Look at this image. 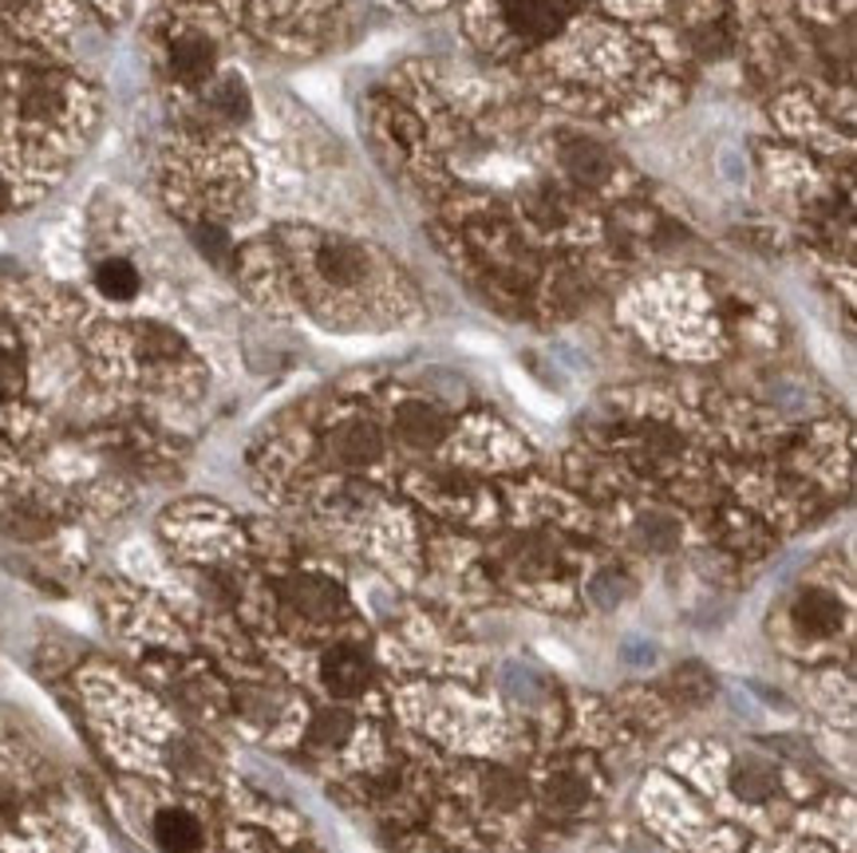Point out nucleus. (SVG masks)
I'll use <instances>...</instances> for the list:
<instances>
[{
  "instance_id": "nucleus-1",
  "label": "nucleus",
  "mask_w": 857,
  "mask_h": 853,
  "mask_svg": "<svg viewBox=\"0 0 857 853\" xmlns=\"http://www.w3.org/2000/svg\"><path fill=\"white\" fill-rule=\"evenodd\" d=\"M585 0H494V29L514 48H545L581 17Z\"/></svg>"
},
{
  "instance_id": "nucleus-2",
  "label": "nucleus",
  "mask_w": 857,
  "mask_h": 853,
  "mask_svg": "<svg viewBox=\"0 0 857 853\" xmlns=\"http://www.w3.org/2000/svg\"><path fill=\"white\" fill-rule=\"evenodd\" d=\"M281 593H285V604L296 612V617H304V621H313V624H332L348 612L344 589L324 573H293Z\"/></svg>"
},
{
  "instance_id": "nucleus-3",
  "label": "nucleus",
  "mask_w": 857,
  "mask_h": 853,
  "mask_svg": "<svg viewBox=\"0 0 857 853\" xmlns=\"http://www.w3.org/2000/svg\"><path fill=\"white\" fill-rule=\"evenodd\" d=\"M557 162L581 186H608L617 178V158L608 155L597 139L577 135V130H562L557 135Z\"/></svg>"
},
{
  "instance_id": "nucleus-4",
  "label": "nucleus",
  "mask_w": 857,
  "mask_h": 853,
  "mask_svg": "<svg viewBox=\"0 0 857 853\" xmlns=\"http://www.w3.org/2000/svg\"><path fill=\"white\" fill-rule=\"evenodd\" d=\"M391 431L407 451H431L451 435V419L442 408H435L431 399H404L396 408V419H391Z\"/></svg>"
},
{
  "instance_id": "nucleus-5",
  "label": "nucleus",
  "mask_w": 857,
  "mask_h": 853,
  "mask_svg": "<svg viewBox=\"0 0 857 853\" xmlns=\"http://www.w3.org/2000/svg\"><path fill=\"white\" fill-rule=\"evenodd\" d=\"M328 455L344 471H364V466L384 459V435H379V426L372 419H344V423L332 426Z\"/></svg>"
},
{
  "instance_id": "nucleus-6",
  "label": "nucleus",
  "mask_w": 857,
  "mask_h": 853,
  "mask_svg": "<svg viewBox=\"0 0 857 853\" xmlns=\"http://www.w3.org/2000/svg\"><path fill=\"white\" fill-rule=\"evenodd\" d=\"M321 684L332 699H359L372 687V660L352 644H336L321 656Z\"/></svg>"
},
{
  "instance_id": "nucleus-7",
  "label": "nucleus",
  "mask_w": 857,
  "mask_h": 853,
  "mask_svg": "<svg viewBox=\"0 0 857 853\" xmlns=\"http://www.w3.org/2000/svg\"><path fill=\"white\" fill-rule=\"evenodd\" d=\"M589 798H593L589 779H585L581 770H573V767L553 770L550 779H545V787H542L545 810H550V814H557V818H577L581 810L589 807Z\"/></svg>"
},
{
  "instance_id": "nucleus-8",
  "label": "nucleus",
  "mask_w": 857,
  "mask_h": 853,
  "mask_svg": "<svg viewBox=\"0 0 857 853\" xmlns=\"http://www.w3.org/2000/svg\"><path fill=\"white\" fill-rule=\"evenodd\" d=\"M794 624L802 632H811V636H829L842 624V601L826 589H806L794 601Z\"/></svg>"
},
{
  "instance_id": "nucleus-9",
  "label": "nucleus",
  "mask_w": 857,
  "mask_h": 853,
  "mask_svg": "<svg viewBox=\"0 0 857 853\" xmlns=\"http://www.w3.org/2000/svg\"><path fill=\"white\" fill-rule=\"evenodd\" d=\"M155 842L163 853H202V825L186 810H163L155 818Z\"/></svg>"
},
{
  "instance_id": "nucleus-10",
  "label": "nucleus",
  "mask_w": 857,
  "mask_h": 853,
  "mask_svg": "<svg viewBox=\"0 0 857 853\" xmlns=\"http://www.w3.org/2000/svg\"><path fill=\"white\" fill-rule=\"evenodd\" d=\"M170 67H175L178 80L186 84H198L213 72V44L198 32H186L170 44Z\"/></svg>"
},
{
  "instance_id": "nucleus-11",
  "label": "nucleus",
  "mask_w": 857,
  "mask_h": 853,
  "mask_svg": "<svg viewBox=\"0 0 857 853\" xmlns=\"http://www.w3.org/2000/svg\"><path fill=\"white\" fill-rule=\"evenodd\" d=\"M316 270H321V277L332 281V285H356V281L364 277V270H368V261H364V253H359L356 245L328 242V245H321V253H316Z\"/></svg>"
},
{
  "instance_id": "nucleus-12",
  "label": "nucleus",
  "mask_w": 857,
  "mask_h": 853,
  "mask_svg": "<svg viewBox=\"0 0 857 853\" xmlns=\"http://www.w3.org/2000/svg\"><path fill=\"white\" fill-rule=\"evenodd\" d=\"M95 285H100L103 297H111V301H130V297L138 293V270L130 265V261L111 257V261H103L100 270H95Z\"/></svg>"
},
{
  "instance_id": "nucleus-13",
  "label": "nucleus",
  "mask_w": 857,
  "mask_h": 853,
  "mask_svg": "<svg viewBox=\"0 0 857 853\" xmlns=\"http://www.w3.org/2000/svg\"><path fill=\"white\" fill-rule=\"evenodd\" d=\"M482 794H487L490 807L510 810V807H518V802L525 798V782H522V775H518V770L490 767L487 775H482Z\"/></svg>"
},
{
  "instance_id": "nucleus-14",
  "label": "nucleus",
  "mask_w": 857,
  "mask_h": 853,
  "mask_svg": "<svg viewBox=\"0 0 857 853\" xmlns=\"http://www.w3.org/2000/svg\"><path fill=\"white\" fill-rule=\"evenodd\" d=\"M668 687H672L683 704L700 707V704H708L711 692H715V680L708 676V668H703V664H696V660H691V664H680V668L672 672Z\"/></svg>"
},
{
  "instance_id": "nucleus-15",
  "label": "nucleus",
  "mask_w": 857,
  "mask_h": 853,
  "mask_svg": "<svg viewBox=\"0 0 857 853\" xmlns=\"http://www.w3.org/2000/svg\"><path fill=\"white\" fill-rule=\"evenodd\" d=\"M731 787H735L739 798H746V802H763V798L774 794V775L771 767H763L759 759H743L735 767V775H731Z\"/></svg>"
},
{
  "instance_id": "nucleus-16",
  "label": "nucleus",
  "mask_w": 857,
  "mask_h": 853,
  "mask_svg": "<svg viewBox=\"0 0 857 853\" xmlns=\"http://www.w3.org/2000/svg\"><path fill=\"white\" fill-rule=\"evenodd\" d=\"M64 107V92L52 84V80H32L20 95V112L24 119H52L55 112Z\"/></svg>"
},
{
  "instance_id": "nucleus-17",
  "label": "nucleus",
  "mask_w": 857,
  "mask_h": 853,
  "mask_svg": "<svg viewBox=\"0 0 857 853\" xmlns=\"http://www.w3.org/2000/svg\"><path fill=\"white\" fill-rule=\"evenodd\" d=\"M636 541L648 549V554H663L680 541V526H676L668 514H648V518L636 522Z\"/></svg>"
},
{
  "instance_id": "nucleus-18",
  "label": "nucleus",
  "mask_w": 857,
  "mask_h": 853,
  "mask_svg": "<svg viewBox=\"0 0 857 853\" xmlns=\"http://www.w3.org/2000/svg\"><path fill=\"white\" fill-rule=\"evenodd\" d=\"M348 731H352V715L344 712V707H324V712L313 719V727H309V739H313L316 747H341V743L348 739Z\"/></svg>"
},
{
  "instance_id": "nucleus-19",
  "label": "nucleus",
  "mask_w": 857,
  "mask_h": 853,
  "mask_svg": "<svg viewBox=\"0 0 857 853\" xmlns=\"http://www.w3.org/2000/svg\"><path fill=\"white\" fill-rule=\"evenodd\" d=\"M210 103L226 115V119H233V123L249 119V92L241 80H221V84L210 92Z\"/></svg>"
},
{
  "instance_id": "nucleus-20",
  "label": "nucleus",
  "mask_w": 857,
  "mask_h": 853,
  "mask_svg": "<svg viewBox=\"0 0 857 853\" xmlns=\"http://www.w3.org/2000/svg\"><path fill=\"white\" fill-rule=\"evenodd\" d=\"M628 593H633V581H628L625 573H613V569L600 573L597 581L589 585V597L600 604V609H613V604H620Z\"/></svg>"
},
{
  "instance_id": "nucleus-21",
  "label": "nucleus",
  "mask_w": 857,
  "mask_h": 853,
  "mask_svg": "<svg viewBox=\"0 0 857 853\" xmlns=\"http://www.w3.org/2000/svg\"><path fill=\"white\" fill-rule=\"evenodd\" d=\"M170 767L182 770V775H210V755L198 747V743H175L170 747Z\"/></svg>"
},
{
  "instance_id": "nucleus-22",
  "label": "nucleus",
  "mask_w": 857,
  "mask_h": 853,
  "mask_svg": "<svg viewBox=\"0 0 857 853\" xmlns=\"http://www.w3.org/2000/svg\"><path fill=\"white\" fill-rule=\"evenodd\" d=\"M20 388H24V364H20L17 352L0 348V399L17 396Z\"/></svg>"
},
{
  "instance_id": "nucleus-23",
  "label": "nucleus",
  "mask_w": 857,
  "mask_h": 853,
  "mask_svg": "<svg viewBox=\"0 0 857 853\" xmlns=\"http://www.w3.org/2000/svg\"><path fill=\"white\" fill-rule=\"evenodd\" d=\"M194 242H198V250H202L210 261H226V253H230V238H226V230H218V225H198V230H194Z\"/></svg>"
},
{
  "instance_id": "nucleus-24",
  "label": "nucleus",
  "mask_w": 857,
  "mask_h": 853,
  "mask_svg": "<svg viewBox=\"0 0 857 853\" xmlns=\"http://www.w3.org/2000/svg\"><path fill=\"white\" fill-rule=\"evenodd\" d=\"M40 0H0V9L4 12H28V9H36Z\"/></svg>"
},
{
  "instance_id": "nucleus-25",
  "label": "nucleus",
  "mask_w": 857,
  "mask_h": 853,
  "mask_svg": "<svg viewBox=\"0 0 857 853\" xmlns=\"http://www.w3.org/2000/svg\"><path fill=\"white\" fill-rule=\"evenodd\" d=\"M9 206H12V190H9V182H4V178H0V213L9 210Z\"/></svg>"
},
{
  "instance_id": "nucleus-26",
  "label": "nucleus",
  "mask_w": 857,
  "mask_h": 853,
  "mask_svg": "<svg viewBox=\"0 0 857 853\" xmlns=\"http://www.w3.org/2000/svg\"><path fill=\"white\" fill-rule=\"evenodd\" d=\"M9 814H12V798L4 794V790H0V822H4Z\"/></svg>"
}]
</instances>
